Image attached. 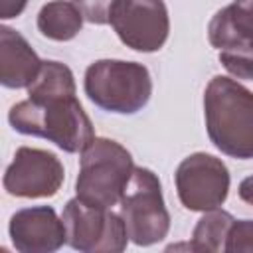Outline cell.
<instances>
[{
    "label": "cell",
    "mask_w": 253,
    "mask_h": 253,
    "mask_svg": "<svg viewBox=\"0 0 253 253\" xmlns=\"http://www.w3.org/2000/svg\"><path fill=\"white\" fill-rule=\"evenodd\" d=\"M132 154L117 140L95 136L81 152L75 194L81 202L97 208H113L132 176Z\"/></svg>",
    "instance_id": "obj_4"
},
{
    "label": "cell",
    "mask_w": 253,
    "mask_h": 253,
    "mask_svg": "<svg viewBox=\"0 0 253 253\" xmlns=\"http://www.w3.org/2000/svg\"><path fill=\"white\" fill-rule=\"evenodd\" d=\"M235 217L219 208L204 211V215L198 219L194 231L190 249L192 251H210V253H221L225 251V241L229 235V229L233 225Z\"/></svg>",
    "instance_id": "obj_15"
},
{
    "label": "cell",
    "mask_w": 253,
    "mask_h": 253,
    "mask_svg": "<svg viewBox=\"0 0 253 253\" xmlns=\"http://www.w3.org/2000/svg\"><path fill=\"white\" fill-rule=\"evenodd\" d=\"M75 91L77 87H75L73 71L61 61L47 59L42 63L38 77L28 87V99L34 103H47V101L75 97Z\"/></svg>",
    "instance_id": "obj_14"
},
{
    "label": "cell",
    "mask_w": 253,
    "mask_h": 253,
    "mask_svg": "<svg viewBox=\"0 0 253 253\" xmlns=\"http://www.w3.org/2000/svg\"><path fill=\"white\" fill-rule=\"evenodd\" d=\"M65 180L61 160L43 148L20 146L4 172V190L14 198H51Z\"/></svg>",
    "instance_id": "obj_8"
},
{
    "label": "cell",
    "mask_w": 253,
    "mask_h": 253,
    "mask_svg": "<svg viewBox=\"0 0 253 253\" xmlns=\"http://www.w3.org/2000/svg\"><path fill=\"white\" fill-rule=\"evenodd\" d=\"M28 6V0H0V18L10 20L18 18Z\"/></svg>",
    "instance_id": "obj_19"
},
{
    "label": "cell",
    "mask_w": 253,
    "mask_h": 253,
    "mask_svg": "<svg viewBox=\"0 0 253 253\" xmlns=\"http://www.w3.org/2000/svg\"><path fill=\"white\" fill-rule=\"evenodd\" d=\"M71 2L79 8L85 22L105 26V24H111L113 12L121 0H71Z\"/></svg>",
    "instance_id": "obj_17"
},
{
    "label": "cell",
    "mask_w": 253,
    "mask_h": 253,
    "mask_svg": "<svg viewBox=\"0 0 253 253\" xmlns=\"http://www.w3.org/2000/svg\"><path fill=\"white\" fill-rule=\"evenodd\" d=\"M42 63L43 61L20 32L0 26V83L4 87L28 89L38 77Z\"/></svg>",
    "instance_id": "obj_11"
},
{
    "label": "cell",
    "mask_w": 253,
    "mask_h": 253,
    "mask_svg": "<svg viewBox=\"0 0 253 253\" xmlns=\"http://www.w3.org/2000/svg\"><path fill=\"white\" fill-rule=\"evenodd\" d=\"M83 89L87 99L107 113L134 115L152 95L150 71L138 61L97 59L85 69Z\"/></svg>",
    "instance_id": "obj_3"
},
{
    "label": "cell",
    "mask_w": 253,
    "mask_h": 253,
    "mask_svg": "<svg viewBox=\"0 0 253 253\" xmlns=\"http://www.w3.org/2000/svg\"><path fill=\"white\" fill-rule=\"evenodd\" d=\"M208 40L217 51H253V0H233L217 10L208 24Z\"/></svg>",
    "instance_id": "obj_12"
},
{
    "label": "cell",
    "mask_w": 253,
    "mask_h": 253,
    "mask_svg": "<svg viewBox=\"0 0 253 253\" xmlns=\"http://www.w3.org/2000/svg\"><path fill=\"white\" fill-rule=\"evenodd\" d=\"M237 194H239L241 202H245V204L253 206V174H251V176H247V178H243V180L239 182Z\"/></svg>",
    "instance_id": "obj_20"
},
{
    "label": "cell",
    "mask_w": 253,
    "mask_h": 253,
    "mask_svg": "<svg viewBox=\"0 0 253 253\" xmlns=\"http://www.w3.org/2000/svg\"><path fill=\"white\" fill-rule=\"evenodd\" d=\"M219 61L237 79H249L253 81V51H243V49H221L219 51Z\"/></svg>",
    "instance_id": "obj_16"
},
{
    "label": "cell",
    "mask_w": 253,
    "mask_h": 253,
    "mask_svg": "<svg viewBox=\"0 0 253 253\" xmlns=\"http://www.w3.org/2000/svg\"><path fill=\"white\" fill-rule=\"evenodd\" d=\"M180 204L190 211L219 208L229 194V170L225 162L208 152L186 156L174 174Z\"/></svg>",
    "instance_id": "obj_7"
},
{
    "label": "cell",
    "mask_w": 253,
    "mask_h": 253,
    "mask_svg": "<svg viewBox=\"0 0 253 253\" xmlns=\"http://www.w3.org/2000/svg\"><path fill=\"white\" fill-rule=\"evenodd\" d=\"M225 253H253V219H235L227 241Z\"/></svg>",
    "instance_id": "obj_18"
},
{
    "label": "cell",
    "mask_w": 253,
    "mask_h": 253,
    "mask_svg": "<svg viewBox=\"0 0 253 253\" xmlns=\"http://www.w3.org/2000/svg\"><path fill=\"white\" fill-rule=\"evenodd\" d=\"M67 245L81 253H121L126 249L128 233L119 213L71 198L61 213Z\"/></svg>",
    "instance_id": "obj_6"
},
{
    "label": "cell",
    "mask_w": 253,
    "mask_h": 253,
    "mask_svg": "<svg viewBox=\"0 0 253 253\" xmlns=\"http://www.w3.org/2000/svg\"><path fill=\"white\" fill-rule=\"evenodd\" d=\"M204 119L211 144L237 160L253 158V91L215 75L204 91Z\"/></svg>",
    "instance_id": "obj_1"
},
{
    "label": "cell",
    "mask_w": 253,
    "mask_h": 253,
    "mask_svg": "<svg viewBox=\"0 0 253 253\" xmlns=\"http://www.w3.org/2000/svg\"><path fill=\"white\" fill-rule=\"evenodd\" d=\"M119 215L134 245L148 247L168 235L170 213L164 204L160 180L150 168L134 166L119 202Z\"/></svg>",
    "instance_id": "obj_5"
},
{
    "label": "cell",
    "mask_w": 253,
    "mask_h": 253,
    "mask_svg": "<svg viewBox=\"0 0 253 253\" xmlns=\"http://www.w3.org/2000/svg\"><path fill=\"white\" fill-rule=\"evenodd\" d=\"M83 14L71 0H51L42 6L36 18L38 32L53 42H69L83 28Z\"/></svg>",
    "instance_id": "obj_13"
},
{
    "label": "cell",
    "mask_w": 253,
    "mask_h": 253,
    "mask_svg": "<svg viewBox=\"0 0 253 253\" xmlns=\"http://www.w3.org/2000/svg\"><path fill=\"white\" fill-rule=\"evenodd\" d=\"M8 123L16 132L47 138L69 154L83 152L95 138L93 123L77 97L47 103L20 101L8 111Z\"/></svg>",
    "instance_id": "obj_2"
},
{
    "label": "cell",
    "mask_w": 253,
    "mask_h": 253,
    "mask_svg": "<svg viewBox=\"0 0 253 253\" xmlns=\"http://www.w3.org/2000/svg\"><path fill=\"white\" fill-rule=\"evenodd\" d=\"M111 26L126 47L152 53L168 40V8L164 0H121L113 12Z\"/></svg>",
    "instance_id": "obj_9"
},
{
    "label": "cell",
    "mask_w": 253,
    "mask_h": 253,
    "mask_svg": "<svg viewBox=\"0 0 253 253\" xmlns=\"http://www.w3.org/2000/svg\"><path fill=\"white\" fill-rule=\"evenodd\" d=\"M8 233L20 253H53L67 243L63 219L51 206L18 210L10 217Z\"/></svg>",
    "instance_id": "obj_10"
}]
</instances>
